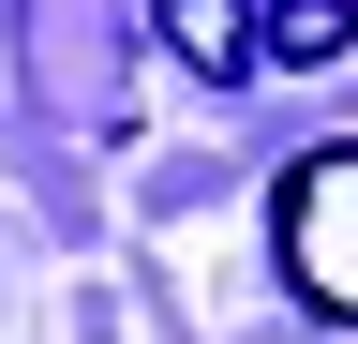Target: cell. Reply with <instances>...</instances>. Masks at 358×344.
Returning a JSON list of instances; mask_svg holds the SVG:
<instances>
[{
  "label": "cell",
  "mask_w": 358,
  "mask_h": 344,
  "mask_svg": "<svg viewBox=\"0 0 358 344\" xmlns=\"http://www.w3.org/2000/svg\"><path fill=\"white\" fill-rule=\"evenodd\" d=\"M358 46V0H254V60H343Z\"/></svg>",
  "instance_id": "cell-4"
},
{
  "label": "cell",
  "mask_w": 358,
  "mask_h": 344,
  "mask_svg": "<svg viewBox=\"0 0 358 344\" xmlns=\"http://www.w3.org/2000/svg\"><path fill=\"white\" fill-rule=\"evenodd\" d=\"M30 75H45V105H75L105 135L120 120V90H105V0H30Z\"/></svg>",
  "instance_id": "cell-2"
},
{
  "label": "cell",
  "mask_w": 358,
  "mask_h": 344,
  "mask_svg": "<svg viewBox=\"0 0 358 344\" xmlns=\"http://www.w3.org/2000/svg\"><path fill=\"white\" fill-rule=\"evenodd\" d=\"M268 254H284L299 315H329V329H358V135H329V150H299L284 180H268Z\"/></svg>",
  "instance_id": "cell-1"
},
{
  "label": "cell",
  "mask_w": 358,
  "mask_h": 344,
  "mask_svg": "<svg viewBox=\"0 0 358 344\" xmlns=\"http://www.w3.org/2000/svg\"><path fill=\"white\" fill-rule=\"evenodd\" d=\"M150 30H164V60L209 75V90H224V75H254V0H150Z\"/></svg>",
  "instance_id": "cell-3"
}]
</instances>
